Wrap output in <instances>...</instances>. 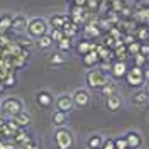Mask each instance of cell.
I'll return each mask as SVG.
<instances>
[{
    "label": "cell",
    "instance_id": "obj_1",
    "mask_svg": "<svg viewBox=\"0 0 149 149\" xmlns=\"http://www.w3.org/2000/svg\"><path fill=\"white\" fill-rule=\"evenodd\" d=\"M49 32V24H47V19L44 17H32L29 19L27 29H26V34L31 39H37V37L44 36Z\"/></svg>",
    "mask_w": 149,
    "mask_h": 149
},
{
    "label": "cell",
    "instance_id": "obj_2",
    "mask_svg": "<svg viewBox=\"0 0 149 149\" xmlns=\"http://www.w3.org/2000/svg\"><path fill=\"white\" fill-rule=\"evenodd\" d=\"M24 110V102L19 98V97H5L2 102H0V112L3 115H7L9 119L15 117L17 113Z\"/></svg>",
    "mask_w": 149,
    "mask_h": 149
},
{
    "label": "cell",
    "instance_id": "obj_3",
    "mask_svg": "<svg viewBox=\"0 0 149 149\" xmlns=\"http://www.w3.org/2000/svg\"><path fill=\"white\" fill-rule=\"evenodd\" d=\"M107 81H109V76L102 70H88L85 74V83L90 90H102Z\"/></svg>",
    "mask_w": 149,
    "mask_h": 149
},
{
    "label": "cell",
    "instance_id": "obj_4",
    "mask_svg": "<svg viewBox=\"0 0 149 149\" xmlns=\"http://www.w3.org/2000/svg\"><path fill=\"white\" fill-rule=\"evenodd\" d=\"M53 137H54V144L58 149H71L74 144L73 132L70 129H66L65 125L63 127H56Z\"/></svg>",
    "mask_w": 149,
    "mask_h": 149
},
{
    "label": "cell",
    "instance_id": "obj_5",
    "mask_svg": "<svg viewBox=\"0 0 149 149\" xmlns=\"http://www.w3.org/2000/svg\"><path fill=\"white\" fill-rule=\"evenodd\" d=\"M125 81L129 86H134V88H141L144 85V68L141 66H132L127 70V74H125Z\"/></svg>",
    "mask_w": 149,
    "mask_h": 149
},
{
    "label": "cell",
    "instance_id": "obj_6",
    "mask_svg": "<svg viewBox=\"0 0 149 149\" xmlns=\"http://www.w3.org/2000/svg\"><path fill=\"white\" fill-rule=\"evenodd\" d=\"M54 107H56V110L65 112V113L73 112V109H74L73 97H71L70 93H61V95H59V97L54 100Z\"/></svg>",
    "mask_w": 149,
    "mask_h": 149
},
{
    "label": "cell",
    "instance_id": "obj_7",
    "mask_svg": "<svg viewBox=\"0 0 149 149\" xmlns=\"http://www.w3.org/2000/svg\"><path fill=\"white\" fill-rule=\"evenodd\" d=\"M71 97H73L74 107H78V109H85V107L90 105V93H88L86 88H76L71 93Z\"/></svg>",
    "mask_w": 149,
    "mask_h": 149
},
{
    "label": "cell",
    "instance_id": "obj_8",
    "mask_svg": "<svg viewBox=\"0 0 149 149\" xmlns=\"http://www.w3.org/2000/svg\"><path fill=\"white\" fill-rule=\"evenodd\" d=\"M36 103L41 107V109H51L53 105H54V95L49 92V90H39L36 93Z\"/></svg>",
    "mask_w": 149,
    "mask_h": 149
},
{
    "label": "cell",
    "instance_id": "obj_9",
    "mask_svg": "<svg viewBox=\"0 0 149 149\" xmlns=\"http://www.w3.org/2000/svg\"><path fill=\"white\" fill-rule=\"evenodd\" d=\"M127 70L129 66L125 61H120V59H115L112 61V68H110V76L113 80H120V78H125L127 74Z\"/></svg>",
    "mask_w": 149,
    "mask_h": 149
},
{
    "label": "cell",
    "instance_id": "obj_10",
    "mask_svg": "<svg viewBox=\"0 0 149 149\" xmlns=\"http://www.w3.org/2000/svg\"><path fill=\"white\" fill-rule=\"evenodd\" d=\"M29 19L24 15V14H17L12 17V26H10V31L15 32V34H24L26 29H27Z\"/></svg>",
    "mask_w": 149,
    "mask_h": 149
},
{
    "label": "cell",
    "instance_id": "obj_11",
    "mask_svg": "<svg viewBox=\"0 0 149 149\" xmlns=\"http://www.w3.org/2000/svg\"><path fill=\"white\" fill-rule=\"evenodd\" d=\"M105 105H107V109L110 112H117L122 109V105H124V100H122V95L119 92L112 93L109 97H105Z\"/></svg>",
    "mask_w": 149,
    "mask_h": 149
},
{
    "label": "cell",
    "instance_id": "obj_12",
    "mask_svg": "<svg viewBox=\"0 0 149 149\" xmlns=\"http://www.w3.org/2000/svg\"><path fill=\"white\" fill-rule=\"evenodd\" d=\"M124 137L127 141L129 149H141V146H142V137H141V134L137 130H127L124 134Z\"/></svg>",
    "mask_w": 149,
    "mask_h": 149
},
{
    "label": "cell",
    "instance_id": "obj_13",
    "mask_svg": "<svg viewBox=\"0 0 149 149\" xmlns=\"http://www.w3.org/2000/svg\"><path fill=\"white\" fill-rule=\"evenodd\" d=\"M70 19L68 14H53L47 19V24H49V29H61L66 24V20Z\"/></svg>",
    "mask_w": 149,
    "mask_h": 149
},
{
    "label": "cell",
    "instance_id": "obj_14",
    "mask_svg": "<svg viewBox=\"0 0 149 149\" xmlns=\"http://www.w3.org/2000/svg\"><path fill=\"white\" fill-rule=\"evenodd\" d=\"M83 34H85V39H88V41H93V39L100 37L102 31H100V26H97L95 22H90V24H86V26H85Z\"/></svg>",
    "mask_w": 149,
    "mask_h": 149
},
{
    "label": "cell",
    "instance_id": "obj_15",
    "mask_svg": "<svg viewBox=\"0 0 149 149\" xmlns=\"http://www.w3.org/2000/svg\"><path fill=\"white\" fill-rule=\"evenodd\" d=\"M61 31H63V34H65V37H70V39H73L78 32H80V24H76V22H73L71 19H68L66 20V24L61 27Z\"/></svg>",
    "mask_w": 149,
    "mask_h": 149
},
{
    "label": "cell",
    "instance_id": "obj_16",
    "mask_svg": "<svg viewBox=\"0 0 149 149\" xmlns=\"http://www.w3.org/2000/svg\"><path fill=\"white\" fill-rule=\"evenodd\" d=\"M148 100H149V97L146 95L144 88L136 90V92H134V95L130 97V102H132V105H134V107H144V105L148 103Z\"/></svg>",
    "mask_w": 149,
    "mask_h": 149
},
{
    "label": "cell",
    "instance_id": "obj_17",
    "mask_svg": "<svg viewBox=\"0 0 149 149\" xmlns=\"http://www.w3.org/2000/svg\"><path fill=\"white\" fill-rule=\"evenodd\" d=\"M97 46L98 44H95V42L88 41V39H83V41H80L76 44V51H78L80 56H85L86 53H90V51H97Z\"/></svg>",
    "mask_w": 149,
    "mask_h": 149
},
{
    "label": "cell",
    "instance_id": "obj_18",
    "mask_svg": "<svg viewBox=\"0 0 149 149\" xmlns=\"http://www.w3.org/2000/svg\"><path fill=\"white\" fill-rule=\"evenodd\" d=\"M81 63L86 68H93V66H97L100 63V58L97 54V51H90V53H86L85 56H81Z\"/></svg>",
    "mask_w": 149,
    "mask_h": 149
},
{
    "label": "cell",
    "instance_id": "obj_19",
    "mask_svg": "<svg viewBox=\"0 0 149 149\" xmlns=\"http://www.w3.org/2000/svg\"><path fill=\"white\" fill-rule=\"evenodd\" d=\"M14 119V122L17 124L20 129H26V127H29V124H31V113L26 110H22L20 113H17L15 117H12Z\"/></svg>",
    "mask_w": 149,
    "mask_h": 149
},
{
    "label": "cell",
    "instance_id": "obj_20",
    "mask_svg": "<svg viewBox=\"0 0 149 149\" xmlns=\"http://www.w3.org/2000/svg\"><path fill=\"white\" fill-rule=\"evenodd\" d=\"M12 17H14V14H9V12H5V14L0 15V34H7L10 31Z\"/></svg>",
    "mask_w": 149,
    "mask_h": 149
},
{
    "label": "cell",
    "instance_id": "obj_21",
    "mask_svg": "<svg viewBox=\"0 0 149 149\" xmlns=\"http://www.w3.org/2000/svg\"><path fill=\"white\" fill-rule=\"evenodd\" d=\"M66 120H68V113H65V112L54 110L53 115H51V122H53L54 127H63L66 124Z\"/></svg>",
    "mask_w": 149,
    "mask_h": 149
},
{
    "label": "cell",
    "instance_id": "obj_22",
    "mask_svg": "<svg viewBox=\"0 0 149 149\" xmlns=\"http://www.w3.org/2000/svg\"><path fill=\"white\" fill-rule=\"evenodd\" d=\"M49 65L51 66H63L68 61V56L65 54V53H61V51H56L54 54H51L49 56Z\"/></svg>",
    "mask_w": 149,
    "mask_h": 149
},
{
    "label": "cell",
    "instance_id": "obj_23",
    "mask_svg": "<svg viewBox=\"0 0 149 149\" xmlns=\"http://www.w3.org/2000/svg\"><path fill=\"white\" fill-rule=\"evenodd\" d=\"M103 146V137L100 134H92L86 139V148L88 149H102Z\"/></svg>",
    "mask_w": 149,
    "mask_h": 149
},
{
    "label": "cell",
    "instance_id": "obj_24",
    "mask_svg": "<svg viewBox=\"0 0 149 149\" xmlns=\"http://www.w3.org/2000/svg\"><path fill=\"white\" fill-rule=\"evenodd\" d=\"M36 44L39 49H42V51H47L49 47H53V39H51V36H49V32L47 34H44V36H41V37H37L36 39Z\"/></svg>",
    "mask_w": 149,
    "mask_h": 149
},
{
    "label": "cell",
    "instance_id": "obj_25",
    "mask_svg": "<svg viewBox=\"0 0 149 149\" xmlns=\"http://www.w3.org/2000/svg\"><path fill=\"white\" fill-rule=\"evenodd\" d=\"M71 49H73V42H71L70 37H63V39L58 42V51H61V53H65V54H68Z\"/></svg>",
    "mask_w": 149,
    "mask_h": 149
},
{
    "label": "cell",
    "instance_id": "obj_26",
    "mask_svg": "<svg viewBox=\"0 0 149 149\" xmlns=\"http://www.w3.org/2000/svg\"><path fill=\"white\" fill-rule=\"evenodd\" d=\"M100 92H102L103 97H109V95H112V93H115V92H119V90H117V85L112 83L110 80H109V81L105 83V86H103Z\"/></svg>",
    "mask_w": 149,
    "mask_h": 149
},
{
    "label": "cell",
    "instance_id": "obj_27",
    "mask_svg": "<svg viewBox=\"0 0 149 149\" xmlns=\"http://www.w3.org/2000/svg\"><path fill=\"white\" fill-rule=\"evenodd\" d=\"M136 39H137L139 42H148L149 41V29L148 27L137 29V32H136Z\"/></svg>",
    "mask_w": 149,
    "mask_h": 149
},
{
    "label": "cell",
    "instance_id": "obj_28",
    "mask_svg": "<svg viewBox=\"0 0 149 149\" xmlns=\"http://www.w3.org/2000/svg\"><path fill=\"white\" fill-rule=\"evenodd\" d=\"M49 36H51V39H53V42L58 44V42L65 37V34H63L61 29H49Z\"/></svg>",
    "mask_w": 149,
    "mask_h": 149
},
{
    "label": "cell",
    "instance_id": "obj_29",
    "mask_svg": "<svg viewBox=\"0 0 149 149\" xmlns=\"http://www.w3.org/2000/svg\"><path fill=\"white\" fill-rule=\"evenodd\" d=\"M127 51H129L130 56L139 54V51H141V42H139V41H134V42L127 44Z\"/></svg>",
    "mask_w": 149,
    "mask_h": 149
},
{
    "label": "cell",
    "instance_id": "obj_30",
    "mask_svg": "<svg viewBox=\"0 0 149 149\" xmlns=\"http://www.w3.org/2000/svg\"><path fill=\"white\" fill-rule=\"evenodd\" d=\"M113 142H115V149H129V146H127V141H125V137H124V136H119L117 139H113Z\"/></svg>",
    "mask_w": 149,
    "mask_h": 149
},
{
    "label": "cell",
    "instance_id": "obj_31",
    "mask_svg": "<svg viewBox=\"0 0 149 149\" xmlns=\"http://www.w3.org/2000/svg\"><path fill=\"white\" fill-rule=\"evenodd\" d=\"M132 58H134V65L136 66H141V68H144V65H146V63H148V58H146V56L144 54H136V56H132Z\"/></svg>",
    "mask_w": 149,
    "mask_h": 149
},
{
    "label": "cell",
    "instance_id": "obj_32",
    "mask_svg": "<svg viewBox=\"0 0 149 149\" xmlns=\"http://www.w3.org/2000/svg\"><path fill=\"white\" fill-rule=\"evenodd\" d=\"M102 149H115V142H113V139H112V137H109V139H103Z\"/></svg>",
    "mask_w": 149,
    "mask_h": 149
},
{
    "label": "cell",
    "instance_id": "obj_33",
    "mask_svg": "<svg viewBox=\"0 0 149 149\" xmlns=\"http://www.w3.org/2000/svg\"><path fill=\"white\" fill-rule=\"evenodd\" d=\"M141 54H144L146 58L149 56V42H141Z\"/></svg>",
    "mask_w": 149,
    "mask_h": 149
},
{
    "label": "cell",
    "instance_id": "obj_34",
    "mask_svg": "<svg viewBox=\"0 0 149 149\" xmlns=\"http://www.w3.org/2000/svg\"><path fill=\"white\" fill-rule=\"evenodd\" d=\"M9 37L5 36V34H0V47H5V46H9Z\"/></svg>",
    "mask_w": 149,
    "mask_h": 149
},
{
    "label": "cell",
    "instance_id": "obj_35",
    "mask_svg": "<svg viewBox=\"0 0 149 149\" xmlns=\"http://www.w3.org/2000/svg\"><path fill=\"white\" fill-rule=\"evenodd\" d=\"M71 2L76 7H86V3H88V0H71Z\"/></svg>",
    "mask_w": 149,
    "mask_h": 149
},
{
    "label": "cell",
    "instance_id": "obj_36",
    "mask_svg": "<svg viewBox=\"0 0 149 149\" xmlns=\"http://www.w3.org/2000/svg\"><path fill=\"white\" fill-rule=\"evenodd\" d=\"M14 85H15V78L14 76H10V78L5 80V86H14Z\"/></svg>",
    "mask_w": 149,
    "mask_h": 149
},
{
    "label": "cell",
    "instance_id": "obj_37",
    "mask_svg": "<svg viewBox=\"0 0 149 149\" xmlns=\"http://www.w3.org/2000/svg\"><path fill=\"white\" fill-rule=\"evenodd\" d=\"M149 81V68H144V83Z\"/></svg>",
    "mask_w": 149,
    "mask_h": 149
},
{
    "label": "cell",
    "instance_id": "obj_38",
    "mask_svg": "<svg viewBox=\"0 0 149 149\" xmlns=\"http://www.w3.org/2000/svg\"><path fill=\"white\" fill-rule=\"evenodd\" d=\"M144 92H146V95L149 97V81H146V85H144Z\"/></svg>",
    "mask_w": 149,
    "mask_h": 149
},
{
    "label": "cell",
    "instance_id": "obj_39",
    "mask_svg": "<svg viewBox=\"0 0 149 149\" xmlns=\"http://www.w3.org/2000/svg\"><path fill=\"white\" fill-rule=\"evenodd\" d=\"M148 42H149V41H148Z\"/></svg>",
    "mask_w": 149,
    "mask_h": 149
}]
</instances>
